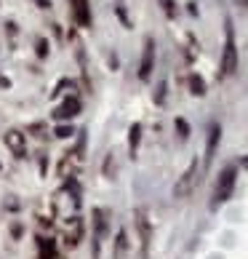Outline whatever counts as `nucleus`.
Listing matches in <instances>:
<instances>
[{
	"instance_id": "1",
	"label": "nucleus",
	"mask_w": 248,
	"mask_h": 259,
	"mask_svg": "<svg viewBox=\"0 0 248 259\" xmlns=\"http://www.w3.org/2000/svg\"><path fill=\"white\" fill-rule=\"evenodd\" d=\"M235 179H237V168L235 166H227L216 179V187H214V206H222L232 198V190H235Z\"/></svg>"
},
{
	"instance_id": "6",
	"label": "nucleus",
	"mask_w": 248,
	"mask_h": 259,
	"mask_svg": "<svg viewBox=\"0 0 248 259\" xmlns=\"http://www.w3.org/2000/svg\"><path fill=\"white\" fill-rule=\"evenodd\" d=\"M235 6L240 8V11H245V8H248V0H235Z\"/></svg>"
},
{
	"instance_id": "4",
	"label": "nucleus",
	"mask_w": 248,
	"mask_h": 259,
	"mask_svg": "<svg viewBox=\"0 0 248 259\" xmlns=\"http://www.w3.org/2000/svg\"><path fill=\"white\" fill-rule=\"evenodd\" d=\"M152 56H155V49H152V40H147V51H144V59H141V78H147L152 72Z\"/></svg>"
},
{
	"instance_id": "2",
	"label": "nucleus",
	"mask_w": 248,
	"mask_h": 259,
	"mask_svg": "<svg viewBox=\"0 0 248 259\" xmlns=\"http://www.w3.org/2000/svg\"><path fill=\"white\" fill-rule=\"evenodd\" d=\"M195 179H197V160L189 163V168L182 174V179L176 182L174 195H176V198H187L189 193H192V187H195Z\"/></svg>"
},
{
	"instance_id": "5",
	"label": "nucleus",
	"mask_w": 248,
	"mask_h": 259,
	"mask_svg": "<svg viewBox=\"0 0 248 259\" xmlns=\"http://www.w3.org/2000/svg\"><path fill=\"white\" fill-rule=\"evenodd\" d=\"M126 248H128V243H126V233H120V235H118V243H115V259H123Z\"/></svg>"
},
{
	"instance_id": "3",
	"label": "nucleus",
	"mask_w": 248,
	"mask_h": 259,
	"mask_svg": "<svg viewBox=\"0 0 248 259\" xmlns=\"http://www.w3.org/2000/svg\"><path fill=\"white\" fill-rule=\"evenodd\" d=\"M237 67V51H235V37L232 32L227 30V46H224V62H222V72L224 75H232Z\"/></svg>"
}]
</instances>
